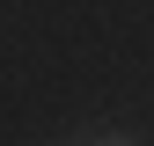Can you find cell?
Segmentation results:
<instances>
[{"instance_id": "6da1fadb", "label": "cell", "mask_w": 154, "mask_h": 146, "mask_svg": "<svg viewBox=\"0 0 154 146\" xmlns=\"http://www.w3.org/2000/svg\"><path fill=\"white\" fill-rule=\"evenodd\" d=\"M88 146H132V139H88Z\"/></svg>"}]
</instances>
